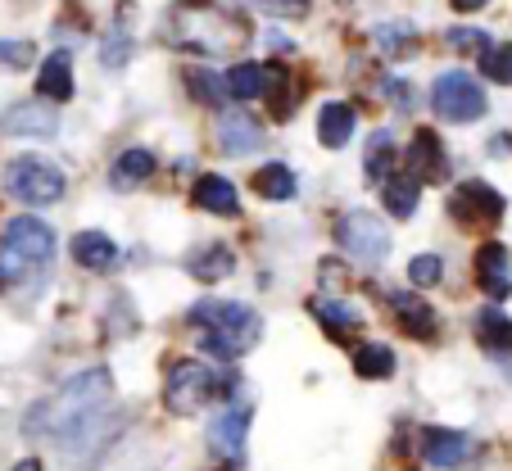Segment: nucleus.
Listing matches in <instances>:
<instances>
[{
    "label": "nucleus",
    "instance_id": "nucleus-1",
    "mask_svg": "<svg viewBox=\"0 0 512 471\" xmlns=\"http://www.w3.org/2000/svg\"><path fill=\"white\" fill-rule=\"evenodd\" d=\"M114 395V381H109L105 367H91V372L73 376L64 390L37 404L28 413V431L32 435H55L59 444H82L91 435H100V417L105 404Z\"/></svg>",
    "mask_w": 512,
    "mask_h": 471
},
{
    "label": "nucleus",
    "instance_id": "nucleus-2",
    "mask_svg": "<svg viewBox=\"0 0 512 471\" xmlns=\"http://www.w3.org/2000/svg\"><path fill=\"white\" fill-rule=\"evenodd\" d=\"M191 322L200 331V345L218 358L250 354L263 336V318L250 304H236V299H204V304L191 308Z\"/></svg>",
    "mask_w": 512,
    "mask_h": 471
},
{
    "label": "nucleus",
    "instance_id": "nucleus-3",
    "mask_svg": "<svg viewBox=\"0 0 512 471\" xmlns=\"http://www.w3.org/2000/svg\"><path fill=\"white\" fill-rule=\"evenodd\" d=\"M55 259V231L41 218H10L0 231V286H19Z\"/></svg>",
    "mask_w": 512,
    "mask_h": 471
},
{
    "label": "nucleus",
    "instance_id": "nucleus-4",
    "mask_svg": "<svg viewBox=\"0 0 512 471\" xmlns=\"http://www.w3.org/2000/svg\"><path fill=\"white\" fill-rule=\"evenodd\" d=\"M5 191L19 204L41 209V204H55L64 195V173L55 164H46V159H37V154H23V159H14L5 168Z\"/></svg>",
    "mask_w": 512,
    "mask_h": 471
},
{
    "label": "nucleus",
    "instance_id": "nucleus-5",
    "mask_svg": "<svg viewBox=\"0 0 512 471\" xmlns=\"http://www.w3.org/2000/svg\"><path fill=\"white\" fill-rule=\"evenodd\" d=\"M213 395H218V376H213V367L195 363V358H182V363L168 372V385H164V404L168 413H200V408L213 404Z\"/></svg>",
    "mask_w": 512,
    "mask_h": 471
},
{
    "label": "nucleus",
    "instance_id": "nucleus-6",
    "mask_svg": "<svg viewBox=\"0 0 512 471\" xmlns=\"http://www.w3.org/2000/svg\"><path fill=\"white\" fill-rule=\"evenodd\" d=\"M431 109L445 123H476L485 118V91L476 87L472 73H440L431 87Z\"/></svg>",
    "mask_w": 512,
    "mask_h": 471
},
{
    "label": "nucleus",
    "instance_id": "nucleus-7",
    "mask_svg": "<svg viewBox=\"0 0 512 471\" xmlns=\"http://www.w3.org/2000/svg\"><path fill=\"white\" fill-rule=\"evenodd\" d=\"M336 241L345 245V254L363 263H381L390 254V227L368 209H349L336 227Z\"/></svg>",
    "mask_w": 512,
    "mask_h": 471
},
{
    "label": "nucleus",
    "instance_id": "nucleus-8",
    "mask_svg": "<svg viewBox=\"0 0 512 471\" xmlns=\"http://www.w3.org/2000/svg\"><path fill=\"white\" fill-rule=\"evenodd\" d=\"M458 222H476V227H494L503 218V195L490 182H463L449 200Z\"/></svg>",
    "mask_w": 512,
    "mask_h": 471
},
{
    "label": "nucleus",
    "instance_id": "nucleus-9",
    "mask_svg": "<svg viewBox=\"0 0 512 471\" xmlns=\"http://www.w3.org/2000/svg\"><path fill=\"white\" fill-rule=\"evenodd\" d=\"M476 286H481L490 299H508V295H512V259H508V245H499V241L481 245V254H476Z\"/></svg>",
    "mask_w": 512,
    "mask_h": 471
},
{
    "label": "nucleus",
    "instance_id": "nucleus-10",
    "mask_svg": "<svg viewBox=\"0 0 512 471\" xmlns=\"http://www.w3.org/2000/svg\"><path fill=\"white\" fill-rule=\"evenodd\" d=\"M472 435H463V431H426V440H422V458H426V467H440V471H454V467H463L467 458H472Z\"/></svg>",
    "mask_w": 512,
    "mask_h": 471
},
{
    "label": "nucleus",
    "instance_id": "nucleus-11",
    "mask_svg": "<svg viewBox=\"0 0 512 471\" xmlns=\"http://www.w3.org/2000/svg\"><path fill=\"white\" fill-rule=\"evenodd\" d=\"M0 132H5V136H37V141H46V136L59 132V114L50 105L23 100V105H14L10 114L0 118Z\"/></svg>",
    "mask_w": 512,
    "mask_h": 471
},
{
    "label": "nucleus",
    "instance_id": "nucleus-12",
    "mask_svg": "<svg viewBox=\"0 0 512 471\" xmlns=\"http://www.w3.org/2000/svg\"><path fill=\"white\" fill-rule=\"evenodd\" d=\"M404 173H413L417 182H440V177L449 173V159H445V145L435 141V132H417L413 145H408L404 154Z\"/></svg>",
    "mask_w": 512,
    "mask_h": 471
},
{
    "label": "nucleus",
    "instance_id": "nucleus-13",
    "mask_svg": "<svg viewBox=\"0 0 512 471\" xmlns=\"http://www.w3.org/2000/svg\"><path fill=\"white\" fill-rule=\"evenodd\" d=\"M281 82V68L272 64H236L232 73H227V91H232V100H268L272 91H277Z\"/></svg>",
    "mask_w": 512,
    "mask_h": 471
},
{
    "label": "nucleus",
    "instance_id": "nucleus-14",
    "mask_svg": "<svg viewBox=\"0 0 512 471\" xmlns=\"http://www.w3.org/2000/svg\"><path fill=\"white\" fill-rule=\"evenodd\" d=\"M245 431H250V408L245 404H232V408H223V413L213 417V426H209V444L223 458H241V449H245Z\"/></svg>",
    "mask_w": 512,
    "mask_h": 471
},
{
    "label": "nucleus",
    "instance_id": "nucleus-15",
    "mask_svg": "<svg viewBox=\"0 0 512 471\" xmlns=\"http://www.w3.org/2000/svg\"><path fill=\"white\" fill-rule=\"evenodd\" d=\"M218 145H223L227 154H250V150L263 145V127L254 123V114L227 109V114L218 118Z\"/></svg>",
    "mask_w": 512,
    "mask_h": 471
},
{
    "label": "nucleus",
    "instance_id": "nucleus-16",
    "mask_svg": "<svg viewBox=\"0 0 512 471\" xmlns=\"http://www.w3.org/2000/svg\"><path fill=\"white\" fill-rule=\"evenodd\" d=\"M37 96L41 100H55V105L73 100V59H68L64 50H55L50 59H41V68H37Z\"/></svg>",
    "mask_w": 512,
    "mask_h": 471
},
{
    "label": "nucleus",
    "instance_id": "nucleus-17",
    "mask_svg": "<svg viewBox=\"0 0 512 471\" xmlns=\"http://www.w3.org/2000/svg\"><path fill=\"white\" fill-rule=\"evenodd\" d=\"M191 200H195V209L218 213V218H236V213H241V200H236V186L227 182V177H218V173L200 177V182H195V191H191Z\"/></svg>",
    "mask_w": 512,
    "mask_h": 471
},
{
    "label": "nucleus",
    "instance_id": "nucleus-18",
    "mask_svg": "<svg viewBox=\"0 0 512 471\" xmlns=\"http://www.w3.org/2000/svg\"><path fill=\"white\" fill-rule=\"evenodd\" d=\"M150 173H155V154L141 150V145H132V150H123L114 159V168H109V186H114V191H136Z\"/></svg>",
    "mask_w": 512,
    "mask_h": 471
},
{
    "label": "nucleus",
    "instance_id": "nucleus-19",
    "mask_svg": "<svg viewBox=\"0 0 512 471\" xmlns=\"http://www.w3.org/2000/svg\"><path fill=\"white\" fill-rule=\"evenodd\" d=\"M73 259L87 272H109L118 263V245L109 241L105 231H78L73 236Z\"/></svg>",
    "mask_w": 512,
    "mask_h": 471
},
{
    "label": "nucleus",
    "instance_id": "nucleus-20",
    "mask_svg": "<svg viewBox=\"0 0 512 471\" xmlns=\"http://www.w3.org/2000/svg\"><path fill=\"white\" fill-rule=\"evenodd\" d=\"M390 308H395V322L417 340H431L435 336V313L422 295H390Z\"/></svg>",
    "mask_w": 512,
    "mask_h": 471
},
{
    "label": "nucleus",
    "instance_id": "nucleus-21",
    "mask_svg": "<svg viewBox=\"0 0 512 471\" xmlns=\"http://www.w3.org/2000/svg\"><path fill=\"white\" fill-rule=\"evenodd\" d=\"M476 345L494 358L512 354V318H503L499 308H481L476 313Z\"/></svg>",
    "mask_w": 512,
    "mask_h": 471
},
{
    "label": "nucleus",
    "instance_id": "nucleus-22",
    "mask_svg": "<svg viewBox=\"0 0 512 471\" xmlns=\"http://www.w3.org/2000/svg\"><path fill=\"white\" fill-rule=\"evenodd\" d=\"M372 41H377V50L386 59H408L417 55V28L408 19H390V23H377L372 28Z\"/></svg>",
    "mask_w": 512,
    "mask_h": 471
},
{
    "label": "nucleus",
    "instance_id": "nucleus-23",
    "mask_svg": "<svg viewBox=\"0 0 512 471\" xmlns=\"http://www.w3.org/2000/svg\"><path fill=\"white\" fill-rule=\"evenodd\" d=\"M232 268H236V254L227 245H204V250H195L186 259V272L195 281H223V277H232Z\"/></svg>",
    "mask_w": 512,
    "mask_h": 471
},
{
    "label": "nucleus",
    "instance_id": "nucleus-24",
    "mask_svg": "<svg viewBox=\"0 0 512 471\" xmlns=\"http://www.w3.org/2000/svg\"><path fill=\"white\" fill-rule=\"evenodd\" d=\"M349 136H354V109L340 105V100L322 105V114H318V141L327 145V150H340Z\"/></svg>",
    "mask_w": 512,
    "mask_h": 471
},
{
    "label": "nucleus",
    "instance_id": "nucleus-25",
    "mask_svg": "<svg viewBox=\"0 0 512 471\" xmlns=\"http://www.w3.org/2000/svg\"><path fill=\"white\" fill-rule=\"evenodd\" d=\"M313 313H318L322 331H331L336 340H349L358 327H363V313H358V308H349V304H340V299H318V304H313Z\"/></svg>",
    "mask_w": 512,
    "mask_h": 471
},
{
    "label": "nucleus",
    "instance_id": "nucleus-26",
    "mask_svg": "<svg viewBox=\"0 0 512 471\" xmlns=\"http://www.w3.org/2000/svg\"><path fill=\"white\" fill-rule=\"evenodd\" d=\"M381 195H386V209L395 218H413L417 213V195H422V182L413 173H395L381 182Z\"/></svg>",
    "mask_w": 512,
    "mask_h": 471
},
{
    "label": "nucleus",
    "instance_id": "nucleus-27",
    "mask_svg": "<svg viewBox=\"0 0 512 471\" xmlns=\"http://www.w3.org/2000/svg\"><path fill=\"white\" fill-rule=\"evenodd\" d=\"M395 164H399L395 136L377 132L368 141V154H363V173H368V182H386V177H395Z\"/></svg>",
    "mask_w": 512,
    "mask_h": 471
},
{
    "label": "nucleus",
    "instance_id": "nucleus-28",
    "mask_svg": "<svg viewBox=\"0 0 512 471\" xmlns=\"http://www.w3.org/2000/svg\"><path fill=\"white\" fill-rule=\"evenodd\" d=\"M254 191H259L263 200H290V195H295V173H290L286 164H263L259 173H254Z\"/></svg>",
    "mask_w": 512,
    "mask_h": 471
},
{
    "label": "nucleus",
    "instance_id": "nucleus-29",
    "mask_svg": "<svg viewBox=\"0 0 512 471\" xmlns=\"http://www.w3.org/2000/svg\"><path fill=\"white\" fill-rule=\"evenodd\" d=\"M354 372L368 376V381H386L395 372V354L386 345H358L354 349Z\"/></svg>",
    "mask_w": 512,
    "mask_h": 471
},
{
    "label": "nucleus",
    "instance_id": "nucleus-30",
    "mask_svg": "<svg viewBox=\"0 0 512 471\" xmlns=\"http://www.w3.org/2000/svg\"><path fill=\"white\" fill-rule=\"evenodd\" d=\"M481 77H490V82H503V87H512V41L481 50Z\"/></svg>",
    "mask_w": 512,
    "mask_h": 471
},
{
    "label": "nucleus",
    "instance_id": "nucleus-31",
    "mask_svg": "<svg viewBox=\"0 0 512 471\" xmlns=\"http://www.w3.org/2000/svg\"><path fill=\"white\" fill-rule=\"evenodd\" d=\"M186 87H191V96L204 100V105H223V96H232V91H227V77L218 82V77L204 73V68H191V73H186Z\"/></svg>",
    "mask_w": 512,
    "mask_h": 471
},
{
    "label": "nucleus",
    "instance_id": "nucleus-32",
    "mask_svg": "<svg viewBox=\"0 0 512 471\" xmlns=\"http://www.w3.org/2000/svg\"><path fill=\"white\" fill-rule=\"evenodd\" d=\"M241 5L268 14V19H304L309 14V0H241Z\"/></svg>",
    "mask_w": 512,
    "mask_h": 471
},
{
    "label": "nucleus",
    "instance_id": "nucleus-33",
    "mask_svg": "<svg viewBox=\"0 0 512 471\" xmlns=\"http://www.w3.org/2000/svg\"><path fill=\"white\" fill-rule=\"evenodd\" d=\"M127 59H132V37H127L123 28H114L105 37V46H100V64H105V68H123Z\"/></svg>",
    "mask_w": 512,
    "mask_h": 471
},
{
    "label": "nucleus",
    "instance_id": "nucleus-34",
    "mask_svg": "<svg viewBox=\"0 0 512 471\" xmlns=\"http://www.w3.org/2000/svg\"><path fill=\"white\" fill-rule=\"evenodd\" d=\"M440 277H445V263L435 259V254H417V259L408 263V281H413V286H435Z\"/></svg>",
    "mask_w": 512,
    "mask_h": 471
},
{
    "label": "nucleus",
    "instance_id": "nucleus-35",
    "mask_svg": "<svg viewBox=\"0 0 512 471\" xmlns=\"http://www.w3.org/2000/svg\"><path fill=\"white\" fill-rule=\"evenodd\" d=\"M0 64H10V68L32 64V41H0Z\"/></svg>",
    "mask_w": 512,
    "mask_h": 471
},
{
    "label": "nucleus",
    "instance_id": "nucleus-36",
    "mask_svg": "<svg viewBox=\"0 0 512 471\" xmlns=\"http://www.w3.org/2000/svg\"><path fill=\"white\" fill-rule=\"evenodd\" d=\"M449 46H454V50H485V46H490V37H485V32H476V28H454V32H449Z\"/></svg>",
    "mask_w": 512,
    "mask_h": 471
},
{
    "label": "nucleus",
    "instance_id": "nucleus-37",
    "mask_svg": "<svg viewBox=\"0 0 512 471\" xmlns=\"http://www.w3.org/2000/svg\"><path fill=\"white\" fill-rule=\"evenodd\" d=\"M490 0H454V10H463V14H472V10H485Z\"/></svg>",
    "mask_w": 512,
    "mask_h": 471
},
{
    "label": "nucleus",
    "instance_id": "nucleus-38",
    "mask_svg": "<svg viewBox=\"0 0 512 471\" xmlns=\"http://www.w3.org/2000/svg\"><path fill=\"white\" fill-rule=\"evenodd\" d=\"M14 471H41V462H37V458H28V462H19Z\"/></svg>",
    "mask_w": 512,
    "mask_h": 471
}]
</instances>
